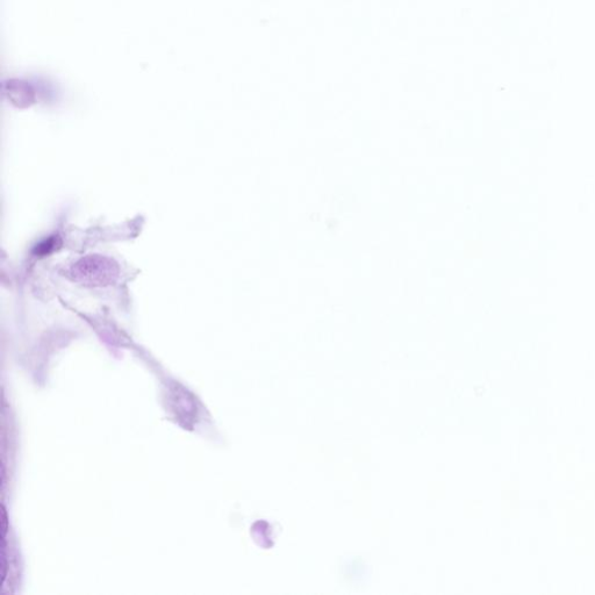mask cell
<instances>
[{"label": "cell", "mask_w": 595, "mask_h": 595, "mask_svg": "<svg viewBox=\"0 0 595 595\" xmlns=\"http://www.w3.org/2000/svg\"><path fill=\"white\" fill-rule=\"evenodd\" d=\"M119 267L109 257L89 255L77 261L69 270L74 282L85 286H107L117 282Z\"/></svg>", "instance_id": "cell-1"}]
</instances>
